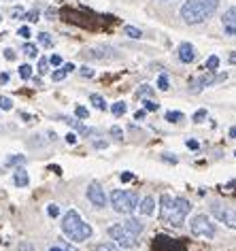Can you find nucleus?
Listing matches in <instances>:
<instances>
[{"label":"nucleus","mask_w":236,"mask_h":251,"mask_svg":"<svg viewBox=\"0 0 236 251\" xmlns=\"http://www.w3.org/2000/svg\"><path fill=\"white\" fill-rule=\"evenodd\" d=\"M0 109H2V111H11V109H13V102H11L9 96H0Z\"/></svg>","instance_id":"nucleus-26"},{"label":"nucleus","mask_w":236,"mask_h":251,"mask_svg":"<svg viewBox=\"0 0 236 251\" xmlns=\"http://www.w3.org/2000/svg\"><path fill=\"white\" fill-rule=\"evenodd\" d=\"M96 251H121V249L117 247L115 243H100V245L96 247Z\"/></svg>","instance_id":"nucleus-22"},{"label":"nucleus","mask_w":236,"mask_h":251,"mask_svg":"<svg viewBox=\"0 0 236 251\" xmlns=\"http://www.w3.org/2000/svg\"><path fill=\"white\" fill-rule=\"evenodd\" d=\"M17 251H34V245L28 243V241H22L20 245H17Z\"/></svg>","instance_id":"nucleus-29"},{"label":"nucleus","mask_w":236,"mask_h":251,"mask_svg":"<svg viewBox=\"0 0 236 251\" xmlns=\"http://www.w3.org/2000/svg\"><path fill=\"white\" fill-rule=\"evenodd\" d=\"M189 211L191 204L188 198H170L168 194H162L160 198V217L162 222H168L175 228H181Z\"/></svg>","instance_id":"nucleus-1"},{"label":"nucleus","mask_w":236,"mask_h":251,"mask_svg":"<svg viewBox=\"0 0 236 251\" xmlns=\"http://www.w3.org/2000/svg\"><path fill=\"white\" fill-rule=\"evenodd\" d=\"M49 62H51L53 66H60L62 64V58H60V55H51V60H49Z\"/></svg>","instance_id":"nucleus-44"},{"label":"nucleus","mask_w":236,"mask_h":251,"mask_svg":"<svg viewBox=\"0 0 236 251\" xmlns=\"http://www.w3.org/2000/svg\"><path fill=\"white\" fill-rule=\"evenodd\" d=\"M85 58H96V60H104V58H111L113 55V49L109 45H100V47H92L83 53Z\"/></svg>","instance_id":"nucleus-11"},{"label":"nucleus","mask_w":236,"mask_h":251,"mask_svg":"<svg viewBox=\"0 0 236 251\" xmlns=\"http://www.w3.org/2000/svg\"><path fill=\"white\" fill-rule=\"evenodd\" d=\"M24 17H26V20H30V22H39V13H36V11H30V13H24Z\"/></svg>","instance_id":"nucleus-37"},{"label":"nucleus","mask_w":236,"mask_h":251,"mask_svg":"<svg viewBox=\"0 0 236 251\" xmlns=\"http://www.w3.org/2000/svg\"><path fill=\"white\" fill-rule=\"evenodd\" d=\"M66 75H68L66 71H55L51 77H53V81H64V79H66Z\"/></svg>","instance_id":"nucleus-35"},{"label":"nucleus","mask_w":236,"mask_h":251,"mask_svg":"<svg viewBox=\"0 0 236 251\" xmlns=\"http://www.w3.org/2000/svg\"><path fill=\"white\" fill-rule=\"evenodd\" d=\"M49 215H51V217H58L60 215V209H58V206H55V204H49Z\"/></svg>","instance_id":"nucleus-39"},{"label":"nucleus","mask_w":236,"mask_h":251,"mask_svg":"<svg viewBox=\"0 0 236 251\" xmlns=\"http://www.w3.org/2000/svg\"><path fill=\"white\" fill-rule=\"evenodd\" d=\"M7 81H9V75L2 73V75H0V83H7Z\"/></svg>","instance_id":"nucleus-51"},{"label":"nucleus","mask_w":236,"mask_h":251,"mask_svg":"<svg viewBox=\"0 0 236 251\" xmlns=\"http://www.w3.org/2000/svg\"><path fill=\"white\" fill-rule=\"evenodd\" d=\"M188 147H189V149H194V151H196V149H200L198 141H188Z\"/></svg>","instance_id":"nucleus-47"},{"label":"nucleus","mask_w":236,"mask_h":251,"mask_svg":"<svg viewBox=\"0 0 236 251\" xmlns=\"http://www.w3.org/2000/svg\"><path fill=\"white\" fill-rule=\"evenodd\" d=\"M66 143L74 145V143H77V134H74V132H68V134H66Z\"/></svg>","instance_id":"nucleus-42"},{"label":"nucleus","mask_w":236,"mask_h":251,"mask_svg":"<svg viewBox=\"0 0 236 251\" xmlns=\"http://www.w3.org/2000/svg\"><path fill=\"white\" fill-rule=\"evenodd\" d=\"M74 115L77 117H81V119H88V109H85V106H77V109H74Z\"/></svg>","instance_id":"nucleus-32"},{"label":"nucleus","mask_w":236,"mask_h":251,"mask_svg":"<svg viewBox=\"0 0 236 251\" xmlns=\"http://www.w3.org/2000/svg\"><path fill=\"white\" fill-rule=\"evenodd\" d=\"M211 215H213L217 222H223L228 228L236 230V211L232 206H228L223 202H213L211 204Z\"/></svg>","instance_id":"nucleus-7"},{"label":"nucleus","mask_w":236,"mask_h":251,"mask_svg":"<svg viewBox=\"0 0 236 251\" xmlns=\"http://www.w3.org/2000/svg\"><path fill=\"white\" fill-rule=\"evenodd\" d=\"M158 87L162 92H168L170 90V83H168V77L166 75H160V79H158Z\"/></svg>","instance_id":"nucleus-23"},{"label":"nucleus","mask_w":236,"mask_h":251,"mask_svg":"<svg viewBox=\"0 0 236 251\" xmlns=\"http://www.w3.org/2000/svg\"><path fill=\"white\" fill-rule=\"evenodd\" d=\"M39 43H41V45H43V47H51V45H53L51 36H49L47 32H41V34H39Z\"/></svg>","instance_id":"nucleus-24"},{"label":"nucleus","mask_w":236,"mask_h":251,"mask_svg":"<svg viewBox=\"0 0 236 251\" xmlns=\"http://www.w3.org/2000/svg\"><path fill=\"white\" fill-rule=\"evenodd\" d=\"M164 117L168 119L170 124H177V122H181V119H183V113H181V111H168Z\"/></svg>","instance_id":"nucleus-20"},{"label":"nucleus","mask_w":236,"mask_h":251,"mask_svg":"<svg viewBox=\"0 0 236 251\" xmlns=\"http://www.w3.org/2000/svg\"><path fill=\"white\" fill-rule=\"evenodd\" d=\"M219 7V0H188L181 7V20L189 26L207 22Z\"/></svg>","instance_id":"nucleus-2"},{"label":"nucleus","mask_w":236,"mask_h":251,"mask_svg":"<svg viewBox=\"0 0 236 251\" xmlns=\"http://www.w3.org/2000/svg\"><path fill=\"white\" fill-rule=\"evenodd\" d=\"M4 58H7V60H15V51H13V49H7V51H4Z\"/></svg>","instance_id":"nucleus-45"},{"label":"nucleus","mask_w":236,"mask_h":251,"mask_svg":"<svg viewBox=\"0 0 236 251\" xmlns=\"http://www.w3.org/2000/svg\"><path fill=\"white\" fill-rule=\"evenodd\" d=\"M121 181H123V183H128V181H132V173H123V175H121Z\"/></svg>","instance_id":"nucleus-46"},{"label":"nucleus","mask_w":236,"mask_h":251,"mask_svg":"<svg viewBox=\"0 0 236 251\" xmlns=\"http://www.w3.org/2000/svg\"><path fill=\"white\" fill-rule=\"evenodd\" d=\"M234 155H236V151H234Z\"/></svg>","instance_id":"nucleus-59"},{"label":"nucleus","mask_w":236,"mask_h":251,"mask_svg":"<svg viewBox=\"0 0 236 251\" xmlns=\"http://www.w3.org/2000/svg\"><path fill=\"white\" fill-rule=\"evenodd\" d=\"M123 228H126L128 232H132V234H141L142 232V222L141 219H136V217H128L126 222H123Z\"/></svg>","instance_id":"nucleus-14"},{"label":"nucleus","mask_w":236,"mask_h":251,"mask_svg":"<svg viewBox=\"0 0 236 251\" xmlns=\"http://www.w3.org/2000/svg\"><path fill=\"white\" fill-rule=\"evenodd\" d=\"M230 136H232V139H236V126H232V128H230Z\"/></svg>","instance_id":"nucleus-55"},{"label":"nucleus","mask_w":236,"mask_h":251,"mask_svg":"<svg viewBox=\"0 0 236 251\" xmlns=\"http://www.w3.org/2000/svg\"><path fill=\"white\" fill-rule=\"evenodd\" d=\"M126 34L130 36V39H141V36H142L141 30L134 28V26H126Z\"/></svg>","instance_id":"nucleus-27"},{"label":"nucleus","mask_w":236,"mask_h":251,"mask_svg":"<svg viewBox=\"0 0 236 251\" xmlns=\"http://www.w3.org/2000/svg\"><path fill=\"white\" fill-rule=\"evenodd\" d=\"M62 119H64V122L71 126L74 132H79L81 136H92V134H96V130H94V128H88V126H83L81 119H74V117H62Z\"/></svg>","instance_id":"nucleus-10"},{"label":"nucleus","mask_w":236,"mask_h":251,"mask_svg":"<svg viewBox=\"0 0 236 251\" xmlns=\"http://www.w3.org/2000/svg\"><path fill=\"white\" fill-rule=\"evenodd\" d=\"M145 115H147V111H139V113H136V115H134V117H136V119H142V117H145Z\"/></svg>","instance_id":"nucleus-53"},{"label":"nucleus","mask_w":236,"mask_h":251,"mask_svg":"<svg viewBox=\"0 0 236 251\" xmlns=\"http://www.w3.org/2000/svg\"><path fill=\"white\" fill-rule=\"evenodd\" d=\"M13 183H15L17 187H28L30 177H28V171H26V168H17V171L13 173Z\"/></svg>","instance_id":"nucleus-13"},{"label":"nucleus","mask_w":236,"mask_h":251,"mask_svg":"<svg viewBox=\"0 0 236 251\" xmlns=\"http://www.w3.org/2000/svg\"><path fill=\"white\" fill-rule=\"evenodd\" d=\"M153 251H185V249H183V245L175 241L172 236L158 234L155 236V243H153Z\"/></svg>","instance_id":"nucleus-8"},{"label":"nucleus","mask_w":236,"mask_h":251,"mask_svg":"<svg viewBox=\"0 0 236 251\" xmlns=\"http://www.w3.org/2000/svg\"><path fill=\"white\" fill-rule=\"evenodd\" d=\"M90 100H92V104H94L96 109H100V111L107 109V102H104V98H102V96H98V94H92Z\"/></svg>","instance_id":"nucleus-17"},{"label":"nucleus","mask_w":236,"mask_h":251,"mask_svg":"<svg viewBox=\"0 0 236 251\" xmlns=\"http://www.w3.org/2000/svg\"><path fill=\"white\" fill-rule=\"evenodd\" d=\"M0 22H2V17H0Z\"/></svg>","instance_id":"nucleus-58"},{"label":"nucleus","mask_w":236,"mask_h":251,"mask_svg":"<svg viewBox=\"0 0 236 251\" xmlns=\"http://www.w3.org/2000/svg\"><path fill=\"white\" fill-rule=\"evenodd\" d=\"M11 15H13V20H22V15H24V11L20 7H15L13 11H11Z\"/></svg>","instance_id":"nucleus-40"},{"label":"nucleus","mask_w":236,"mask_h":251,"mask_svg":"<svg viewBox=\"0 0 236 251\" xmlns=\"http://www.w3.org/2000/svg\"><path fill=\"white\" fill-rule=\"evenodd\" d=\"M62 249L64 251H79V249H74L72 245H68V243H62Z\"/></svg>","instance_id":"nucleus-50"},{"label":"nucleus","mask_w":236,"mask_h":251,"mask_svg":"<svg viewBox=\"0 0 236 251\" xmlns=\"http://www.w3.org/2000/svg\"><path fill=\"white\" fill-rule=\"evenodd\" d=\"M162 158H164L166 162H170V164H177V155H172V153H164Z\"/></svg>","instance_id":"nucleus-41"},{"label":"nucleus","mask_w":236,"mask_h":251,"mask_svg":"<svg viewBox=\"0 0 236 251\" xmlns=\"http://www.w3.org/2000/svg\"><path fill=\"white\" fill-rule=\"evenodd\" d=\"M94 147H98V149H102V147H107V143H104V141H98V143H94Z\"/></svg>","instance_id":"nucleus-52"},{"label":"nucleus","mask_w":236,"mask_h":251,"mask_svg":"<svg viewBox=\"0 0 236 251\" xmlns=\"http://www.w3.org/2000/svg\"><path fill=\"white\" fill-rule=\"evenodd\" d=\"M24 53L28 55V58H36V55H39V49H36V45H32V43H26V45H24V49H22Z\"/></svg>","instance_id":"nucleus-19"},{"label":"nucleus","mask_w":236,"mask_h":251,"mask_svg":"<svg viewBox=\"0 0 236 251\" xmlns=\"http://www.w3.org/2000/svg\"><path fill=\"white\" fill-rule=\"evenodd\" d=\"M111 206H113L117 213L130 215V213L139 206V196L130 190H115V192H111Z\"/></svg>","instance_id":"nucleus-4"},{"label":"nucleus","mask_w":236,"mask_h":251,"mask_svg":"<svg viewBox=\"0 0 236 251\" xmlns=\"http://www.w3.org/2000/svg\"><path fill=\"white\" fill-rule=\"evenodd\" d=\"M226 32L230 36H236V26H226Z\"/></svg>","instance_id":"nucleus-48"},{"label":"nucleus","mask_w":236,"mask_h":251,"mask_svg":"<svg viewBox=\"0 0 236 251\" xmlns=\"http://www.w3.org/2000/svg\"><path fill=\"white\" fill-rule=\"evenodd\" d=\"M49 251H64V249H62V247H51Z\"/></svg>","instance_id":"nucleus-57"},{"label":"nucleus","mask_w":236,"mask_h":251,"mask_svg":"<svg viewBox=\"0 0 236 251\" xmlns=\"http://www.w3.org/2000/svg\"><path fill=\"white\" fill-rule=\"evenodd\" d=\"M223 24H226V26H236V4L223 13Z\"/></svg>","instance_id":"nucleus-16"},{"label":"nucleus","mask_w":236,"mask_h":251,"mask_svg":"<svg viewBox=\"0 0 236 251\" xmlns=\"http://www.w3.org/2000/svg\"><path fill=\"white\" fill-rule=\"evenodd\" d=\"M47 66H49V60H45V58H41V60H39V71H41L43 75H45V73H47Z\"/></svg>","instance_id":"nucleus-36"},{"label":"nucleus","mask_w":236,"mask_h":251,"mask_svg":"<svg viewBox=\"0 0 236 251\" xmlns=\"http://www.w3.org/2000/svg\"><path fill=\"white\" fill-rule=\"evenodd\" d=\"M49 171H51V173H55V175H62V168H60V166H55V164H51V166H49Z\"/></svg>","instance_id":"nucleus-49"},{"label":"nucleus","mask_w":236,"mask_h":251,"mask_svg":"<svg viewBox=\"0 0 236 251\" xmlns=\"http://www.w3.org/2000/svg\"><path fill=\"white\" fill-rule=\"evenodd\" d=\"M207 68L211 73H215L217 68H219V58H217V55H211V58L207 60Z\"/></svg>","instance_id":"nucleus-21"},{"label":"nucleus","mask_w":236,"mask_h":251,"mask_svg":"<svg viewBox=\"0 0 236 251\" xmlns=\"http://www.w3.org/2000/svg\"><path fill=\"white\" fill-rule=\"evenodd\" d=\"M189 228L196 236H204V238H215V234H217L215 224L211 222L207 215H194L189 222Z\"/></svg>","instance_id":"nucleus-5"},{"label":"nucleus","mask_w":236,"mask_h":251,"mask_svg":"<svg viewBox=\"0 0 236 251\" xmlns=\"http://www.w3.org/2000/svg\"><path fill=\"white\" fill-rule=\"evenodd\" d=\"M88 198L90 202L98 206V209H102V206H107V194H104L102 185L96 183V181H92V183L88 185Z\"/></svg>","instance_id":"nucleus-9"},{"label":"nucleus","mask_w":236,"mask_h":251,"mask_svg":"<svg viewBox=\"0 0 236 251\" xmlns=\"http://www.w3.org/2000/svg\"><path fill=\"white\" fill-rule=\"evenodd\" d=\"M142 104H145V111H158L160 109V104L155 102V100H145Z\"/></svg>","instance_id":"nucleus-30"},{"label":"nucleus","mask_w":236,"mask_h":251,"mask_svg":"<svg viewBox=\"0 0 236 251\" xmlns=\"http://www.w3.org/2000/svg\"><path fill=\"white\" fill-rule=\"evenodd\" d=\"M179 60H181L183 64H189V62L196 60V51H194L191 43H181V45H179Z\"/></svg>","instance_id":"nucleus-12"},{"label":"nucleus","mask_w":236,"mask_h":251,"mask_svg":"<svg viewBox=\"0 0 236 251\" xmlns=\"http://www.w3.org/2000/svg\"><path fill=\"white\" fill-rule=\"evenodd\" d=\"M126 109H128L126 102H115L113 106H111V113H113V115H117V117H121L123 113H126Z\"/></svg>","instance_id":"nucleus-18"},{"label":"nucleus","mask_w":236,"mask_h":251,"mask_svg":"<svg viewBox=\"0 0 236 251\" xmlns=\"http://www.w3.org/2000/svg\"><path fill=\"white\" fill-rule=\"evenodd\" d=\"M141 96H151V87H149V85L139 87V92H136V98H141Z\"/></svg>","instance_id":"nucleus-31"},{"label":"nucleus","mask_w":236,"mask_h":251,"mask_svg":"<svg viewBox=\"0 0 236 251\" xmlns=\"http://www.w3.org/2000/svg\"><path fill=\"white\" fill-rule=\"evenodd\" d=\"M111 136H115V141H123V136H121V130L117 128V126H113V128H111Z\"/></svg>","instance_id":"nucleus-34"},{"label":"nucleus","mask_w":236,"mask_h":251,"mask_svg":"<svg viewBox=\"0 0 236 251\" xmlns=\"http://www.w3.org/2000/svg\"><path fill=\"white\" fill-rule=\"evenodd\" d=\"M26 162V155H11L7 158V164H24Z\"/></svg>","instance_id":"nucleus-28"},{"label":"nucleus","mask_w":236,"mask_h":251,"mask_svg":"<svg viewBox=\"0 0 236 251\" xmlns=\"http://www.w3.org/2000/svg\"><path fill=\"white\" fill-rule=\"evenodd\" d=\"M109 236L113 238V243L117 245V247H123V249H130V247L136 245V236L123 228V224L109 226Z\"/></svg>","instance_id":"nucleus-6"},{"label":"nucleus","mask_w":236,"mask_h":251,"mask_svg":"<svg viewBox=\"0 0 236 251\" xmlns=\"http://www.w3.org/2000/svg\"><path fill=\"white\" fill-rule=\"evenodd\" d=\"M136 209H139V211L142 213V215H151V213H153V209H155V202H153V198H151V196H145V198L141 200V204L136 206Z\"/></svg>","instance_id":"nucleus-15"},{"label":"nucleus","mask_w":236,"mask_h":251,"mask_svg":"<svg viewBox=\"0 0 236 251\" xmlns=\"http://www.w3.org/2000/svg\"><path fill=\"white\" fill-rule=\"evenodd\" d=\"M230 64H236V53L230 55Z\"/></svg>","instance_id":"nucleus-56"},{"label":"nucleus","mask_w":236,"mask_h":251,"mask_svg":"<svg viewBox=\"0 0 236 251\" xmlns=\"http://www.w3.org/2000/svg\"><path fill=\"white\" fill-rule=\"evenodd\" d=\"M81 75H83V77H94V71H92V68H88V66H83V68H81Z\"/></svg>","instance_id":"nucleus-43"},{"label":"nucleus","mask_w":236,"mask_h":251,"mask_svg":"<svg viewBox=\"0 0 236 251\" xmlns=\"http://www.w3.org/2000/svg\"><path fill=\"white\" fill-rule=\"evenodd\" d=\"M62 230H64V234L72 243H83L92 238V226L88 222H83V217L72 209L66 211L64 217H62Z\"/></svg>","instance_id":"nucleus-3"},{"label":"nucleus","mask_w":236,"mask_h":251,"mask_svg":"<svg viewBox=\"0 0 236 251\" xmlns=\"http://www.w3.org/2000/svg\"><path fill=\"white\" fill-rule=\"evenodd\" d=\"M20 77L22 79H30V77H32V66H30V64L20 66Z\"/></svg>","instance_id":"nucleus-25"},{"label":"nucleus","mask_w":236,"mask_h":251,"mask_svg":"<svg viewBox=\"0 0 236 251\" xmlns=\"http://www.w3.org/2000/svg\"><path fill=\"white\" fill-rule=\"evenodd\" d=\"M17 34H20L22 39H30V34H32V32H30V28H26V26H24V28H20V30H17Z\"/></svg>","instance_id":"nucleus-38"},{"label":"nucleus","mask_w":236,"mask_h":251,"mask_svg":"<svg viewBox=\"0 0 236 251\" xmlns=\"http://www.w3.org/2000/svg\"><path fill=\"white\" fill-rule=\"evenodd\" d=\"M204 117H207V111H204V109H200V111L194 113V122H196V124H200Z\"/></svg>","instance_id":"nucleus-33"},{"label":"nucleus","mask_w":236,"mask_h":251,"mask_svg":"<svg viewBox=\"0 0 236 251\" xmlns=\"http://www.w3.org/2000/svg\"><path fill=\"white\" fill-rule=\"evenodd\" d=\"M64 71H66V73H72L74 66H72V64H64Z\"/></svg>","instance_id":"nucleus-54"}]
</instances>
